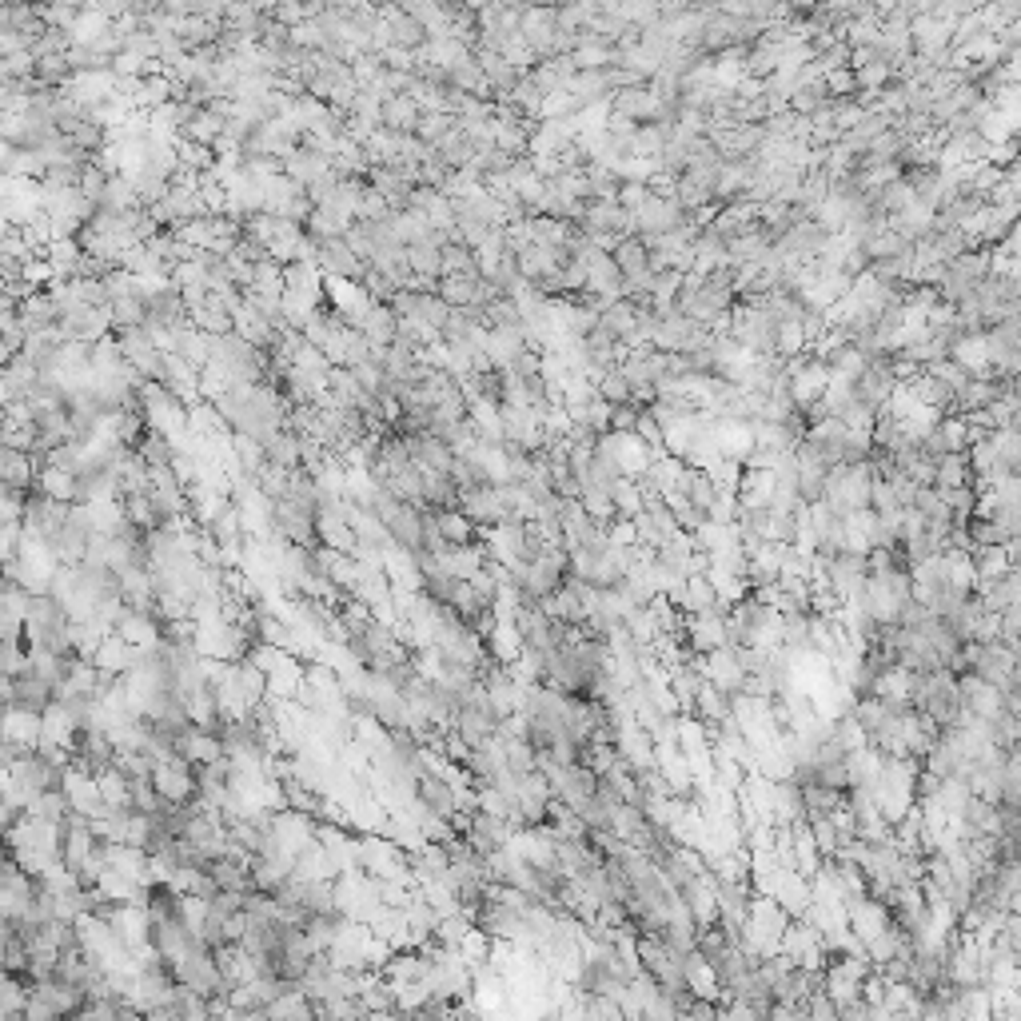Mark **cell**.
I'll return each mask as SVG.
<instances>
[{"label": "cell", "mask_w": 1021, "mask_h": 1021, "mask_svg": "<svg viewBox=\"0 0 1021 1021\" xmlns=\"http://www.w3.org/2000/svg\"><path fill=\"white\" fill-rule=\"evenodd\" d=\"M842 798H846V790H830V786H822V782H810V786H802L806 822H810V818H826L830 810H838V806H842Z\"/></svg>", "instance_id": "603a6c76"}, {"label": "cell", "mask_w": 1021, "mask_h": 1021, "mask_svg": "<svg viewBox=\"0 0 1021 1021\" xmlns=\"http://www.w3.org/2000/svg\"><path fill=\"white\" fill-rule=\"evenodd\" d=\"M132 655H136V647H128L116 631H108V635L100 639L92 663H96L100 671H108V675H124V671H132Z\"/></svg>", "instance_id": "e0dca14e"}, {"label": "cell", "mask_w": 1021, "mask_h": 1021, "mask_svg": "<svg viewBox=\"0 0 1021 1021\" xmlns=\"http://www.w3.org/2000/svg\"><path fill=\"white\" fill-rule=\"evenodd\" d=\"M387 535L403 551H423V507L419 503H399V511L387 519Z\"/></svg>", "instance_id": "5b68a950"}, {"label": "cell", "mask_w": 1021, "mask_h": 1021, "mask_svg": "<svg viewBox=\"0 0 1021 1021\" xmlns=\"http://www.w3.org/2000/svg\"><path fill=\"white\" fill-rule=\"evenodd\" d=\"M770 814L778 826H794V822H806V802H802V786L794 778H782L774 782V794H770Z\"/></svg>", "instance_id": "30bf717a"}, {"label": "cell", "mask_w": 1021, "mask_h": 1021, "mask_svg": "<svg viewBox=\"0 0 1021 1021\" xmlns=\"http://www.w3.org/2000/svg\"><path fill=\"white\" fill-rule=\"evenodd\" d=\"M435 511V527L443 535L447 547H467V543H479V523L463 511V507H431Z\"/></svg>", "instance_id": "ba28073f"}, {"label": "cell", "mask_w": 1021, "mask_h": 1021, "mask_svg": "<svg viewBox=\"0 0 1021 1021\" xmlns=\"http://www.w3.org/2000/svg\"><path fill=\"white\" fill-rule=\"evenodd\" d=\"M0 742H12L20 750H36L40 746V710L28 706H8L4 710V734Z\"/></svg>", "instance_id": "8992f818"}, {"label": "cell", "mask_w": 1021, "mask_h": 1021, "mask_svg": "<svg viewBox=\"0 0 1021 1021\" xmlns=\"http://www.w3.org/2000/svg\"><path fill=\"white\" fill-rule=\"evenodd\" d=\"M120 515H124V523L140 527L144 535H152V531L164 523V515L156 511V503H152V495H148V491H132V495H124V499H120Z\"/></svg>", "instance_id": "2e32d148"}, {"label": "cell", "mask_w": 1021, "mask_h": 1021, "mask_svg": "<svg viewBox=\"0 0 1021 1021\" xmlns=\"http://www.w3.org/2000/svg\"><path fill=\"white\" fill-rule=\"evenodd\" d=\"M20 535H24L20 519H4V523H0V563L16 555V547H20Z\"/></svg>", "instance_id": "f1b7e54d"}, {"label": "cell", "mask_w": 1021, "mask_h": 1021, "mask_svg": "<svg viewBox=\"0 0 1021 1021\" xmlns=\"http://www.w3.org/2000/svg\"><path fill=\"white\" fill-rule=\"evenodd\" d=\"M52 698H56V694H52V682L40 679L32 667H24V671H16V675H12V706L44 710Z\"/></svg>", "instance_id": "8fae6325"}, {"label": "cell", "mask_w": 1021, "mask_h": 1021, "mask_svg": "<svg viewBox=\"0 0 1021 1021\" xmlns=\"http://www.w3.org/2000/svg\"><path fill=\"white\" fill-rule=\"evenodd\" d=\"M264 459L276 463V467L296 471V467H300V435H296L292 427H276V431L264 439Z\"/></svg>", "instance_id": "ac0fdd59"}, {"label": "cell", "mask_w": 1021, "mask_h": 1021, "mask_svg": "<svg viewBox=\"0 0 1021 1021\" xmlns=\"http://www.w3.org/2000/svg\"><path fill=\"white\" fill-rule=\"evenodd\" d=\"M806 826H810V838H814L818 854H822V858H834V850H838V830H834V822H830V818H810Z\"/></svg>", "instance_id": "4316f807"}, {"label": "cell", "mask_w": 1021, "mask_h": 1021, "mask_svg": "<svg viewBox=\"0 0 1021 1021\" xmlns=\"http://www.w3.org/2000/svg\"><path fill=\"white\" fill-rule=\"evenodd\" d=\"M483 643H487V659L499 663V667L515 663L519 651H523V635H519L515 623H491V631L483 635Z\"/></svg>", "instance_id": "7c38bea8"}, {"label": "cell", "mask_w": 1021, "mask_h": 1021, "mask_svg": "<svg viewBox=\"0 0 1021 1021\" xmlns=\"http://www.w3.org/2000/svg\"><path fill=\"white\" fill-rule=\"evenodd\" d=\"M607 495H611V503H615V515H623V519H635V515L647 507V499H643L635 475H615L611 487H607Z\"/></svg>", "instance_id": "ffe728a7"}, {"label": "cell", "mask_w": 1021, "mask_h": 1021, "mask_svg": "<svg viewBox=\"0 0 1021 1021\" xmlns=\"http://www.w3.org/2000/svg\"><path fill=\"white\" fill-rule=\"evenodd\" d=\"M690 714L694 718H702L706 726H718L726 714H730V694H722L714 682H698V690H694V702H690Z\"/></svg>", "instance_id": "5bb4252c"}, {"label": "cell", "mask_w": 1021, "mask_h": 1021, "mask_svg": "<svg viewBox=\"0 0 1021 1021\" xmlns=\"http://www.w3.org/2000/svg\"><path fill=\"white\" fill-rule=\"evenodd\" d=\"M4 1018H12V1014H8V1010H4V1006H0V1021H4Z\"/></svg>", "instance_id": "f546056e"}, {"label": "cell", "mask_w": 1021, "mask_h": 1021, "mask_svg": "<svg viewBox=\"0 0 1021 1021\" xmlns=\"http://www.w3.org/2000/svg\"><path fill=\"white\" fill-rule=\"evenodd\" d=\"M730 611V607H722L718 603V595H714V587H710V579H706V571H698V575H686V599H682V615H694V611Z\"/></svg>", "instance_id": "44dd1931"}, {"label": "cell", "mask_w": 1021, "mask_h": 1021, "mask_svg": "<svg viewBox=\"0 0 1021 1021\" xmlns=\"http://www.w3.org/2000/svg\"><path fill=\"white\" fill-rule=\"evenodd\" d=\"M702 679L714 682L722 694H734V690H742V667H738V659H734V647H714V651H706L702 655Z\"/></svg>", "instance_id": "277c9868"}, {"label": "cell", "mask_w": 1021, "mask_h": 1021, "mask_svg": "<svg viewBox=\"0 0 1021 1021\" xmlns=\"http://www.w3.org/2000/svg\"><path fill=\"white\" fill-rule=\"evenodd\" d=\"M415 120H419V104H415L407 92L383 96V104H379V128H391V132H415Z\"/></svg>", "instance_id": "4fadbf2b"}, {"label": "cell", "mask_w": 1021, "mask_h": 1021, "mask_svg": "<svg viewBox=\"0 0 1021 1021\" xmlns=\"http://www.w3.org/2000/svg\"><path fill=\"white\" fill-rule=\"evenodd\" d=\"M76 722L72 714L64 710L60 698H52L44 710H40V746H60V750H72V738H76Z\"/></svg>", "instance_id": "52a82bcc"}, {"label": "cell", "mask_w": 1021, "mask_h": 1021, "mask_svg": "<svg viewBox=\"0 0 1021 1021\" xmlns=\"http://www.w3.org/2000/svg\"><path fill=\"white\" fill-rule=\"evenodd\" d=\"M272 830H276L280 854H292V858H296V854L316 838V818H312V814H300V810H292V806H284V810H276Z\"/></svg>", "instance_id": "3957f363"}, {"label": "cell", "mask_w": 1021, "mask_h": 1021, "mask_svg": "<svg viewBox=\"0 0 1021 1021\" xmlns=\"http://www.w3.org/2000/svg\"><path fill=\"white\" fill-rule=\"evenodd\" d=\"M24 810H28V814H40V818H48V822H64V818L72 814V802H68V794L56 786V790H40Z\"/></svg>", "instance_id": "cb8c5ba5"}, {"label": "cell", "mask_w": 1021, "mask_h": 1021, "mask_svg": "<svg viewBox=\"0 0 1021 1021\" xmlns=\"http://www.w3.org/2000/svg\"><path fill=\"white\" fill-rule=\"evenodd\" d=\"M232 455H236V467L244 471V475H256L268 459H264V443L260 439H252V435H232Z\"/></svg>", "instance_id": "d4e9b609"}, {"label": "cell", "mask_w": 1021, "mask_h": 1021, "mask_svg": "<svg viewBox=\"0 0 1021 1021\" xmlns=\"http://www.w3.org/2000/svg\"><path fill=\"white\" fill-rule=\"evenodd\" d=\"M36 491H44L48 499H60V503H76V471L44 463L36 471Z\"/></svg>", "instance_id": "d6986e66"}, {"label": "cell", "mask_w": 1021, "mask_h": 1021, "mask_svg": "<svg viewBox=\"0 0 1021 1021\" xmlns=\"http://www.w3.org/2000/svg\"><path fill=\"white\" fill-rule=\"evenodd\" d=\"M152 786H156V794H160L168 806L192 802V798H196V766L172 754V758H164V762L152 766Z\"/></svg>", "instance_id": "6da1fadb"}, {"label": "cell", "mask_w": 1021, "mask_h": 1021, "mask_svg": "<svg viewBox=\"0 0 1021 1021\" xmlns=\"http://www.w3.org/2000/svg\"><path fill=\"white\" fill-rule=\"evenodd\" d=\"M316 543L336 547V551H343V555H351V547H355V531H351V523L343 519L340 511H316Z\"/></svg>", "instance_id": "9a60e30c"}, {"label": "cell", "mask_w": 1021, "mask_h": 1021, "mask_svg": "<svg viewBox=\"0 0 1021 1021\" xmlns=\"http://www.w3.org/2000/svg\"><path fill=\"white\" fill-rule=\"evenodd\" d=\"M108 926H112V934H116V942H120L124 950L140 954V950L148 946V910H144L140 902H120V906H112Z\"/></svg>", "instance_id": "7a4b0ae2"}, {"label": "cell", "mask_w": 1021, "mask_h": 1021, "mask_svg": "<svg viewBox=\"0 0 1021 1021\" xmlns=\"http://www.w3.org/2000/svg\"><path fill=\"white\" fill-rule=\"evenodd\" d=\"M970 483V463H966V451H950V455H938L934 459V487H962Z\"/></svg>", "instance_id": "7402d4cb"}, {"label": "cell", "mask_w": 1021, "mask_h": 1021, "mask_svg": "<svg viewBox=\"0 0 1021 1021\" xmlns=\"http://www.w3.org/2000/svg\"><path fill=\"white\" fill-rule=\"evenodd\" d=\"M946 40H950L946 24H938V20H918V24H914V44H918L926 56H930V52H938Z\"/></svg>", "instance_id": "484cf974"}, {"label": "cell", "mask_w": 1021, "mask_h": 1021, "mask_svg": "<svg viewBox=\"0 0 1021 1021\" xmlns=\"http://www.w3.org/2000/svg\"><path fill=\"white\" fill-rule=\"evenodd\" d=\"M304 682V659L292 651H280V659L268 667V698H296Z\"/></svg>", "instance_id": "9c48e42d"}, {"label": "cell", "mask_w": 1021, "mask_h": 1021, "mask_svg": "<svg viewBox=\"0 0 1021 1021\" xmlns=\"http://www.w3.org/2000/svg\"><path fill=\"white\" fill-rule=\"evenodd\" d=\"M806 1018L834 1021V1018H838V1006H834V998H830L826 990H814V994L806 998Z\"/></svg>", "instance_id": "83f0119b"}]
</instances>
